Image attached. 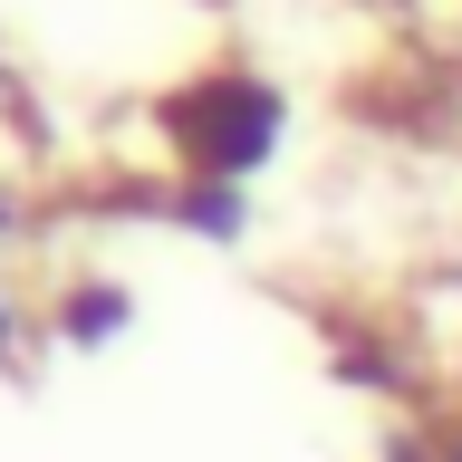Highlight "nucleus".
Segmentation results:
<instances>
[{
	"label": "nucleus",
	"instance_id": "obj_1",
	"mask_svg": "<svg viewBox=\"0 0 462 462\" xmlns=\"http://www.w3.org/2000/svg\"><path fill=\"white\" fill-rule=\"evenodd\" d=\"M280 125H289V97L251 68H212V78L154 97V135H164L173 173L183 183H241L280 154Z\"/></svg>",
	"mask_w": 462,
	"mask_h": 462
},
{
	"label": "nucleus",
	"instance_id": "obj_2",
	"mask_svg": "<svg viewBox=\"0 0 462 462\" xmlns=\"http://www.w3.org/2000/svg\"><path fill=\"white\" fill-rule=\"evenodd\" d=\"M125 318H135V299L116 280H78L68 299H58V337L68 346H106V337H125Z\"/></svg>",
	"mask_w": 462,
	"mask_h": 462
},
{
	"label": "nucleus",
	"instance_id": "obj_3",
	"mask_svg": "<svg viewBox=\"0 0 462 462\" xmlns=\"http://www.w3.org/2000/svg\"><path fill=\"white\" fill-rule=\"evenodd\" d=\"M424 443H433L443 462H462V404H443V414H433V424H424Z\"/></svg>",
	"mask_w": 462,
	"mask_h": 462
},
{
	"label": "nucleus",
	"instance_id": "obj_4",
	"mask_svg": "<svg viewBox=\"0 0 462 462\" xmlns=\"http://www.w3.org/2000/svg\"><path fill=\"white\" fill-rule=\"evenodd\" d=\"M375 462H443V453H433L424 433H385V453H375Z\"/></svg>",
	"mask_w": 462,
	"mask_h": 462
}]
</instances>
